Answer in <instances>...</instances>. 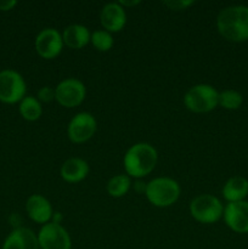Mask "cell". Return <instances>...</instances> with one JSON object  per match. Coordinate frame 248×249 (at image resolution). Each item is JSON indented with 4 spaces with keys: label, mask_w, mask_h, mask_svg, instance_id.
Instances as JSON below:
<instances>
[{
    "label": "cell",
    "mask_w": 248,
    "mask_h": 249,
    "mask_svg": "<svg viewBox=\"0 0 248 249\" xmlns=\"http://www.w3.org/2000/svg\"><path fill=\"white\" fill-rule=\"evenodd\" d=\"M216 29L224 39L232 43L248 40V6L231 5L224 7L216 17Z\"/></svg>",
    "instance_id": "1"
},
{
    "label": "cell",
    "mask_w": 248,
    "mask_h": 249,
    "mask_svg": "<svg viewBox=\"0 0 248 249\" xmlns=\"http://www.w3.org/2000/svg\"><path fill=\"white\" fill-rule=\"evenodd\" d=\"M158 160V153L152 145L138 142L130 146L123 158L126 175L134 179H141L153 172Z\"/></svg>",
    "instance_id": "2"
},
{
    "label": "cell",
    "mask_w": 248,
    "mask_h": 249,
    "mask_svg": "<svg viewBox=\"0 0 248 249\" xmlns=\"http://www.w3.org/2000/svg\"><path fill=\"white\" fill-rule=\"evenodd\" d=\"M180 185L174 179L168 177L155 178L146 184L145 195L148 202L158 208H167L173 206L179 199Z\"/></svg>",
    "instance_id": "3"
},
{
    "label": "cell",
    "mask_w": 248,
    "mask_h": 249,
    "mask_svg": "<svg viewBox=\"0 0 248 249\" xmlns=\"http://www.w3.org/2000/svg\"><path fill=\"white\" fill-rule=\"evenodd\" d=\"M184 105L194 113H207L219 106V91L209 84H197L187 90Z\"/></svg>",
    "instance_id": "4"
},
{
    "label": "cell",
    "mask_w": 248,
    "mask_h": 249,
    "mask_svg": "<svg viewBox=\"0 0 248 249\" xmlns=\"http://www.w3.org/2000/svg\"><path fill=\"white\" fill-rule=\"evenodd\" d=\"M190 214L201 224H214L223 218L224 206L213 195H199L190 203Z\"/></svg>",
    "instance_id": "5"
},
{
    "label": "cell",
    "mask_w": 248,
    "mask_h": 249,
    "mask_svg": "<svg viewBox=\"0 0 248 249\" xmlns=\"http://www.w3.org/2000/svg\"><path fill=\"white\" fill-rule=\"evenodd\" d=\"M27 84L23 77L14 70L0 72V101L17 104L26 97Z\"/></svg>",
    "instance_id": "6"
},
{
    "label": "cell",
    "mask_w": 248,
    "mask_h": 249,
    "mask_svg": "<svg viewBox=\"0 0 248 249\" xmlns=\"http://www.w3.org/2000/svg\"><path fill=\"white\" fill-rule=\"evenodd\" d=\"M87 96V88L75 78L63 79L55 88V100L66 108L77 107L84 101Z\"/></svg>",
    "instance_id": "7"
},
{
    "label": "cell",
    "mask_w": 248,
    "mask_h": 249,
    "mask_svg": "<svg viewBox=\"0 0 248 249\" xmlns=\"http://www.w3.org/2000/svg\"><path fill=\"white\" fill-rule=\"evenodd\" d=\"M38 242L40 249H71L72 241L70 233L61 224L50 223L41 226L39 230Z\"/></svg>",
    "instance_id": "8"
},
{
    "label": "cell",
    "mask_w": 248,
    "mask_h": 249,
    "mask_svg": "<svg viewBox=\"0 0 248 249\" xmlns=\"http://www.w3.org/2000/svg\"><path fill=\"white\" fill-rule=\"evenodd\" d=\"M97 129V122L89 112H79L71 119L68 124V138L74 143L87 142L94 136Z\"/></svg>",
    "instance_id": "9"
},
{
    "label": "cell",
    "mask_w": 248,
    "mask_h": 249,
    "mask_svg": "<svg viewBox=\"0 0 248 249\" xmlns=\"http://www.w3.org/2000/svg\"><path fill=\"white\" fill-rule=\"evenodd\" d=\"M35 50L40 57L46 60L56 58L63 49L62 34L55 28H44L35 38Z\"/></svg>",
    "instance_id": "10"
},
{
    "label": "cell",
    "mask_w": 248,
    "mask_h": 249,
    "mask_svg": "<svg viewBox=\"0 0 248 249\" xmlns=\"http://www.w3.org/2000/svg\"><path fill=\"white\" fill-rule=\"evenodd\" d=\"M223 218L229 229L236 233H248V202H232L224 207Z\"/></svg>",
    "instance_id": "11"
},
{
    "label": "cell",
    "mask_w": 248,
    "mask_h": 249,
    "mask_svg": "<svg viewBox=\"0 0 248 249\" xmlns=\"http://www.w3.org/2000/svg\"><path fill=\"white\" fill-rule=\"evenodd\" d=\"M100 22L102 28L109 33L121 32L126 23L125 10L119 2H108L102 7Z\"/></svg>",
    "instance_id": "12"
},
{
    "label": "cell",
    "mask_w": 248,
    "mask_h": 249,
    "mask_svg": "<svg viewBox=\"0 0 248 249\" xmlns=\"http://www.w3.org/2000/svg\"><path fill=\"white\" fill-rule=\"evenodd\" d=\"M26 211L29 218L36 224L50 223L53 219V211L50 201L41 195H32L26 203Z\"/></svg>",
    "instance_id": "13"
},
{
    "label": "cell",
    "mask_w": 248,
    "mask_h": 249,
    "mask_svg": "<svg viewBox=\"0 0 248 249\" xmlns=\"http://www.w3.org/2000/svg\"><path fill=\"white\" fill-rule=\"evenodd\" d=\"M2 249H40L38 236L27 228H17L5 240Z\"/></svg>",
    "instance_id": "14"
},
{
    "label": "cell",
    "mask_w": 248,
    "mask_h": 249,
    "mask_svg": "<svg viewBox=\"0 0 248 249\" xmlns=\"http://www.w3.org/2000/svg\"><path fill=\"white\" fill-rule=\"evenodd\" d=\"M60 174L65 181L71 182V184L79 182L89 174V164L82 158H68L61 167Z\"/></svg>",
    "instance_id": "15"
},
{
    "label": "cell",
    "mask_w": 248,
    "mask_h": 249,
    "mask_svg": "<svg viewBox=\"0 0 248 249\" xmlns=\"http://www.w3.org/2000/svg\"><path fill=\"white\" fill-rule=\"evenodd\" d=\"M90 38H91V34L89 29L83 24H70L62 32L63 44L70 49H75V50H79L88 45L90 43Z\"/></svg>",
    "instance_id": "16"
},
{
    "label": "cell",
    "mask_w": 248,
    "mask_h": 249,
    "mask_svg": "<svg viewBox=\"0 0 248 249\" xmlns=\"http://www.w3.org/2000/svg\"><path fill=\"white\" fill-rule=\"evenodd\" d=\"M248 196V180L245 177L236 175L230 178L223 186V197L228 203L245 201Z\"/></svg>",
    "instance_id": "17"
},
{
    "label": "cell",
    "mask_w": 248,
    "mask_h": 249,
    "mask_svg": "<svg viewBox=\"0 0 248 249\" xmlns=\"http://www.w3.org/2000/svg\"><path fill=\"white\" fill-rule=\"evenodd\" d=\"M19 113L28 122L38 121L43 113L40 101L34 96H26L19 102Z\"/></svg>",
    "instance_id": "18"
},
{
    "label": "cell",
    "mask_w": 248,
    "mask_h": 249,
    "mask_svg": "<svg viewBox=\"0 0 248 249\" xmlns=\"http://www.w3.org/2000/svg\"><path fill=\"white\" fill-rule=\"evenodd\" d=\"M131 180L128 175L118 174L112 177L107 182V192L111 197L114 198H121V197L125 196L128 191L130 190Z\"/></svg>",
    "instance_id": "19"
},
{
    "label": "cell",
    "mask_w": 248,
    "mask_h": 249,
    "mask_svg": "<svg viewBox=\"0 0 248 249\" xmlns=\"http://www.w3.org/2000/svg\"><path fill=\"white\" fill-rule=\"evenodd\" d=\"M243 104V97L242 95L238 91L232 89H226L224 91L219 92V105H220L223 108L233 109L240 108L241 105Z\"/></svg>",
    "instance_id": "20"
},
{
    "label": "cell",
    "mask_w": 248,
    "mask_h": 249,
    "mask_svg": "<svg viewBox=\"0 0 248 249\" xmlns=\"http://www.w3.org/2000/svg\"><path fill=\"white\" fill-rule=\"evenodd\" d=\"M90 43L92 44V46L96 50L106 53V51L111 50L114 44V40L113 36H112V34L109 32L105 31V29H99V31H95L91 34Z\"/></svg>",
    "instance_id": "21"
},
{
    "label": "cell",
    "mask_w": 248,
    "mask_h": 249,
    "mask_svg": "<svg viewBox=\"0 0 248 249\" xmlns=\"http://www.w3.org/2000/svg\"><path fill=\"white\" fill-rule=\"evenodd\" d=\"M163 4L173 11H181L194 5V1L192 0H167V1H163Z\"/></svg>",
    "instance_id": "22"
},
{
    "label": "cell",
    "mask_w": 248,
    "mask_h": 249,
    "mask_svg": "<svg viewBox=\"0 0 248 249\" xmlns=\"http://www.w3.org/2000/svg\"><path fill=\"white\" fill-rule=\"evenodd\" d=\"M36 99L40 102H51L55 100V89L51 87H43L39 89L38 97Z\"/></svg>",
    "instance_id": "23"
},
{
    "label": "cell",
    "mask_w": 248,
    "mask_h": 249,
    "mask_svg": "<svg viewBox=\"0 0 248 249\" xmlns=\"http://www.w3.org/2000/svg\"><path fill=\"white\" fill-rule=\"evenodd\" d=\"M16 5V0H0V11H9Z\"/></svg>",
    "instance_id": "24"
},
{
    "label": "cell",
    "mask_w": 248,
    "mask_h": 249,
    "mask_svg": "<svg viewBox=\"0 0 248 249\" xmlns=\"http://www.w3.org/2000/svg\"><path fill=\"white\" fill-rule=\"evenodd\" d=\"M140 0H131V1H126V0H121L119 1V4L122 5L123 7L125 6H135V5H139L140 4Z\"/></svg>",
    "instance_id": "25"
}]
</instances>
